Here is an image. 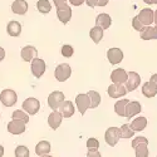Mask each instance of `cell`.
Returning <instances> with one entry per match:
<instances>
[{
	"instance_id": "1",
	"label": "cell",
	"mask_w": 157,
	"mask_h": 157,
	"mask_svg": "<svg viewBox=\"0 0 157 157\" xmlns=\"http://www.w3.org/2000/svg\"><path fill=\"white\" fill-rule=\"evenodd\" d=\"M131 146L135 148V153L136 157H148L150 152H148V140L146 137H136L132 140Z\"/></svg>"
},
{
	"instance_id": "2",
	"label": "cell",
	"mask_w": 157,
	"mask_h": 157,
	"mask_svg": "<svg viewBox=\"0 0 157 157\" xmlns=\"http://www.w3.org/2000/svg\"><path fill=\"white\" fill-rule=\"evenodd\" d=\"M71 74H72V68H71V65L67 64V63L59 64L58 67L56 68V71H54L56 79L58 82H65L71 77Z\"/></svg>"
},
{
	"instance_id": "3",
	"label": "cell",
	"mask_w": 157,
	"mask_h": 157,
	"mask_svg": "<svg viewBox=\"0 0 157 157\" xmlns=\"http://www.w3.org/2000/svg\"><path fill=\"white\" fill-rule=\"evenodd\" d=\"M18 101V96L15 90L13 89H4L0 93V102H2L5 107H13Z\"/></svg>"
},
{
	"instance_id": "4",
	"label": "cell",
	"mask_w": 157,
	"mask_h": 157,
	"mask_svg": "<svg viewBox=\"0 0 157 157\" xmlns=\"http://www.w3.org/2000/svg\"><path fill=\"white\" fill-rule=\"evenodd\" d=\"M23 109L27 112L29 116L36 114L39 112V109H40V102H39L36 98H34V97L27 98L23 102Z\"/></svg>"
},
{
	"instance_id": "5",
	"label": "cell",
	"mask_w": 157,
	"mask_h": 157,
	"mask_svg": "<svg viewBox=\"0 0 157 157\" xmlns=\"http://www.w3.org/2000/svg\"><path fill=\"white\" fill-rule=\"evenodd\" d=\"M120 137H121V131L118 127H109L106 131V133H104V140H106L107 145H109L112 147L117 145Z\"/></svg>"
},
{
	"instance_id": "6",
	"label": "cell",
	"mask_w": 157,
	"mask_h": 157,
	"mask_svg": "<svg viewBox=\"0 0 157 157\" xmlns=\"http://www.w3.org/2000/svg\"><path fill=\"white\" fill-rule=\"evenodd\" d=\"M75 106L79 111V113L82 116H84V113L87 112L88 108H90V98L88 94L84 93H79L75 97Z\"/></svg>"
},
{
	"instance_id": "7",
	"label": "cell",
	"mask_w": 157,
	"mask_h": 157,
	"mask_svg": "<svg viewBox=\"0 0 157 157\" xmlns=\"http://www.w3.org/2000/svg\"><path fill=\"white\" fill-rule=\"evenodd\" d=\"M64 101H65L64 99V93L59 92V90H54V92H52L48 97V106L53 111H57Z\"/></svg>"
},
{
	"instance_id": "8",
	"label": "cell",
	"mask_w": 157,
	"mask_h": 157,
	"mask_svg": "<svg viewBox=\"0 0 157 157\" xmlns=\"http://www.w3.org/2000/svg\"><path fill=\"white\" fill-rule=\"evenodd\" d=\"M57 17L59 19V21H62L63 24H68L69 20L72 19V9L71 6L65 3L60 6H57Z\"/></svg>"
},
{
	"instance_id": "9",
	"label": "cell",
	"mask_w": 157,
	"mask_h": 157,
	"mask_svg": "<svg viewBox=\"0 0 157 157\" xmlns=\"http://www.w3.org/2000/svg\"><path fill=\"white\" fill-rule=\"evenodd\" d=\"M25 124L27 123L20 121V120H13L6 124L8 132L11 133V135H21V133L25 132V128H27Z\"/></svg>"
},
{
	"instance_id": "10",
	"label": "cell",
	"mask_w": 157,
	"mask_h": 157,
	"mask_svg": "<svg viewBox=\"0 0 157 157\" xmlns=\"http://www.w3.org/2000/svg\"><path fill=\"white\" fill-rule=\"evenodd\" d=\"M45 69H47V65H45V62L43 59L36 57L32 60V73L34 77L40 78L45 73Z\"/></svg>"
},
{
	"instance_id": "11",
	"label": "cell",
	"mask_w": 157,
	"mask_h": 157,
	"mask_svg": "<svg viewBox=\"0 0 157 157\" xmlns=\"http://www.w3.org/2000/svg\"><path fill=\"white\" fill-rule=\"evenodd\" d=\"M137 17L145 27H150V25H152V23H155V11L150 8L142 9Z\"/></svg>"
},
{
	"instance_id": "12",
	"label": "cell",
	"mask_w": 157,
	"mask_h": 157,
	"mask_svg": "<svg viewBox=\"0 0 157 157\" xmlns=\"http://www.w3.org/2000/svg\"><path fill=\"white\" fill-rule=\"evenodd\" d=\"M107 59L112 65L120 64L123 60V52L120 48H111L107 50Z\"/></svg>"
},
{
	"instance_id": "13",
	"label": "cell",
	"mask_w": 157,
	"mask_h": 157,
	"mask_svg": "<svg viewBox=\"0 0 157 157\" xmlns=\"http://www.w3.org/2000/svg\"><path fill=\"white\" fill-rule=\"evenodd\" d=\"M141 83V77L138 73L136 72H129L128 73V79L126 82V88L128 92H133V90H136L138 88Z\"/></svg>"
},
{
	"instance_id": "14",
	"label": "cell",
	"mask_w": 157,
	"mask_h": 157,
	"mask_svg": "<svg viewBox=\"0 0 157 157\" xmlns=\"http://www.w3.org/2000/svg\"><path fill=\"white\" fill-rule=\"evenodd\" d=\"M127 79H128V73L122 68L114 69L111 73V81L114 84H123V83L127 82Z\"/></svg>"
},
{
	"instance_id": "15",
	"label": "cell",
	"mask_w": 157,
	"mask_h": 157,
	"mask_svg": "<svg viewBox=\"0 0 157 157\" xmlns=\"http://www.w3.org/2000/svg\"><path fill=\"white\" fill-rule=\"evenodd\" d=\"M127 92H128V90H127V88L124 86H122V84H114V83L112 86H109L108 89H107L108 96L112 97V98L123 97V96H126Z\"/></svg>"
},
{
	"instance_id": "16",
	"label": "cell",
	"mask_w": 157,
	"mask_h": 157,
	"mask_svg": "<svg viewBox=\"0 0 157 157\" xmlns=\"http://www.w3.org/2000/svg\"><path fill=\"white\" fill-rule=\"evenodd\" d=\"M20 56H21V59L24 62H32L38 56V49L33 45H27L21 49Z\"/></svg>"
},
{
	"instance_id": "17",
	"label": "cell",
	"mask_w": 157,
	"mask_h": 157,
	"mask_svg": "<svg viewBox=\"0 0 157 157\" xmlns=\"http://www.w3.org/2000/svg\"><path fill=\"white\" fill-rule=\"evenodd\" d=\"M62 120H63L62 112H59L58 109H57V111H53V112L49 114V117H48V124L50 126L52 129L56 131V129L59 128V126H60V123H62Z\"/></svg>"
},
{
	"instance_id": "18",
	"label": "cell",
	"mask_w": 157,
	"mask_h": 157,
	"mask_svg": "<svg viewBox=\"0 0 157 157\" xmlns=\"http://www.w3.org/2000/svg\"><path fill=\"white\" fill-rule=\"evenodd\" d=\"M11 11L17 15H24L28 11V3L25 0H15L11 4Z\"/></svg>"
},
{
	"instance_id": "19",
	"label": "cell",
	"mask_w": 157,
	"mask_h": 157,
	"mask_svg": "<svg viewBox=\"0 0 157 157\" xmlns=\"http://www.w3.org/2000/svg\"><path fill=\"white\" fill-rule=\"evenodd\" d=\"M142 111L141 103L137 101H132L127 104V109H126V117L127 118H132L133 116H137Z\"/></svg>"
},
{
	"instance_id": "20",
	"label": "cell",
	"mask_w": 157,
	"mask_h": 157,
	"mask_svg": "<svg viewBox=\"0 0 157 157\" xmlns=\"http://www.w3.org/2000/svg\"><path fill=\"white\" fill-rule=\"evenodd\" d=\"M58 111L62 112L63 117H65V118H71V117L74 114V106L71 101H64L59 106Z\"/></svg>"
},
{
	"instance_id": "21",
	"label": "cell",
	"mask_w": 157,
	"mask_h": 157,
	"mask_svg": "<svg viewBox=\"0 0 157 157\" xmlns=\"http://www.w3.org/2000/svg\"><path fill=\"white\" fill-rule=\"evenodd\" d=\"M142 93H143V96L147 97V98L156 97L157 96V86L153 82H151V81L146 82L145 84L142 86Z\"/></svg>"
},
{
	"instance_id": "22",
	"label": "cell",
	"mask_w": 157,
	"mask_h": 157,
	"mask_svg": "<svg viewBox=\"0 0 157 157\" xmlns=\"http://www.w3.org/2000/svg\"><path fill=\"white\" fill-rule=\"evenodd\" d=\"M111 24H112V18L108 14H106V13L97 15V18H96V25H98V27H101L103 29H109Z\"/></svg>"
},
{
	"instance_id": "23",
	"label": "cell",
	"mask_w": 157,
	"mask_h": 157,
	"mask_svg": "<svg viewBox=\"0 0 157 157\" xmlns=\"http://www.w3.org/2000/svg\"><path fill=\"white\" fill-rule=\"evenodd\" d=\"M6 32L10 36H19L21 33V24L15 20L9 21L6 25Z\"/></svg>"
},
{
	"instance_id": "24",
	"label": "cell",
	"mask_w": 157,
	"mask_h": 157,
	"mask_svg": "<svg viewBox=\"0 0 157 157\" xmlns=\"http://www.w3.org/2000/svg\"><path fill=\"white\" fill-rule=\"evenodd\" d=\"M147 126V118L146 117H137V118H135L132 122H131V127H132V129L135 131V132H140V131H143L146 128Z\"/></svg>"
},
{
	"instance_id": "25",
	"label": "cell",
	"mask_w": 157,
	"mask_h": 157,
	"mask_svg": "<svg viewBox=\"0 0 157 157\" xmlns=\"http://www.w3.org/2000/svg\"><path fill=\"white\" fill-rule=\"evenodd\" d=\"M141 38L143 39V40L157 39V25L156 27H146L145 30L141 32Z\"/></svg>"
},
{
	"instance_id": "26",
	"label": "cell",
	"mask_w": 157,
	"mask_h": 157,
	"mask_svg": "<svg viewBox=\"0 0 157 157\" xmlns=\"http://www.w3.org/2000/svg\"><path fill=\"white\" fill-rule=\"evenodd\" d=\"M50 143L48 141H40L36 143L35 146V153L38 156H44V155H48L50 152Z\"/></svg>"
},
{
	"instance_id": "27",
	"label": "cell",
	"mask_w": 157,
	"mask_h": 157,
	"mask_svg": "<svg viewBox=\"0 0 157 157\" xmlns=\"http://www.w3.org/2000/svg\"><path fill=\"white\" fill-rule=\"evenodd\" d=\"M103 28H101V27H98V25H96V27H93L92 29H90V32H89V36H90V39L96 43V44H98L102 39H103Z\"/></svg>"
},
{
	"instance_id": "28",
	"label": "cell",
	"mask_w": 157,
	"mask_h": 157,
	"mask_svg": "<svg viewBox=\"0 0 157 157\" xmlns=\"http://www.w3.org/2000/svg\"><path fill=\"white\" fill-rule=\"evenodd\" d=\"M128 103H129V101L126 99V98H123V99H121L118 102H116V104H114V112L118 116H121V117H126V109H127V104Z\"/></svg>"
},
{
	"instance_id": "29",
	"label": "cell",
	"mask_w": 157,
	"mask_h": 157,
	"mask_svg": "<svg viewBox=\"0 0 157 157\" xmlns=\"http://www.w3.org/2000/svg\"><path fill=\"white\" fill-rule=\"evenodd\" d=\"M87 94L90 98V108H97L101 103V94L96 90H89Z\"/></svg>"
},
{
	"instance_id": "30",
	"label": "cell",
	"mask_w": 157,
	"mask_h": 157,
	"mask_svg": "<svg viewBox=\"0 0 157 157\" xmlns=\"http://www.w3.org/2000/svg\"><path fill=\"white\" fill-rule=\"evenodd\" d=\"M36 9L40 11L42 14H48V13L52 10V5L49 3V0H38Z\"/></svg>"
},
{
	"instance_id": "31",
	"label": "cell",
	"mask_w": 157,
	"mask_h": 157,
	"mask_svg": "<svg viewBox=\"0 0 157 157\" xmlns=\"http://www.w3.org/2000/svg\"><path fill=\"white\" fill-rule=\"evenodd\" d=\"M11 118L13 120H20V121H23V122H25V123H28L29 122V114L25 112L24 109L23 111H14L13 112V114H11Z\"/></svg>"
},
{
	"instance_id": "32",
	"label": "cell",
	"mask_w": 157,
	"mask_h": 157,
	"mask_svg": "<svg viewBox=\"0 0 157 157\" xmlns=\"http://www.w3.org/2000/svg\"><path fill=\"white\" fill-rule=\"evenodd\" d=\"M121 137L122 138H131L135 136V131L132 129V127H131V124H123L121 128Z\"/></svg>"
},
{
	"instance_id": "33",
	"label": "cell",
	"mask_w": 157,
	"mask_h": 157,
	"mask_svg": "<svg viewBox=\"0 0 157 157\" xmlns=\"http://www.w3.org/2000/svg\"><path fill=\"white\" fill-rule=\"evenodd\" d=\"M14 153H15V157H29L30 156L29 148L27 146H18Z\"/></svg>"
},
{
	"instance_id": "34",
	"label": "cell",
	"mask_w": 157,
	"mask_h": 157,
	"mask_svg": "<svg viewBox=\"0 0 157 157\" xmlns=\"http://www.w3.org/2000/svg\"><path fill=\"white\" fill-rule=\"evenodd\" d=\"M73 53H74V49H73L72 45H69V44H64V45L62 47V56H63V57H65V58H71V57L73 56Z\"/></svg>"
},
{
	"instance_id": "35",
	"label": "cell",
	"mask_w": 157,
	"mask_h": 157,
	"mask_svg": "<svg viewBox=\"0 0 157 157\" xmlns=\"http://www.w3.org/2000/svg\"><path fill=\"white\" fill-rule=\"evenodd\" d=\"M132 25H133V29L137 30V32H140V33L143 32V30H145V28H146L145 25L142 24V21L138 19V17H135V18H133V20H132Z\"/></svg>"
},
{
	"instance_id": "36",
	"label": "cell",
	"mask_w": 157,
	"mask_h": 157,
	"mask_svg": "<svg viewBox=\"0 0 157 157\" xmlns=\"http://www.w3.org/2000/svg\"><path fill=\"white\" fill-rule=\"evenodd\" d=\"M87 147H88V150H94V151H97V150L99 148V142H98V140H97V138H88V141H87Z\"/></svg>"
},
{
	"instance_id": "37",
	"label": "cell",
	"mask_w": 157,
	"mask_h": 157,
	"mask_svg": "<svg viewBox=\"0 0 157 157\" xmlns=\"http://www.w3.org/2000/svg\"><path fill=\"white\" fill-rule=\"evenodd\" d=\"M86 157H102V155L98 152V150H97V151H94V150H88V153H87Z\"/></svg>"
},
{
	"instance_id": "38",
	"label": "cell",
	"mask_w": 157,
	"mask_h": 157,
	"mask_svg": "<svg viewBox=\"0 0 157 157\" xmlns=\"http://www.w3.org/2000/svg\"><path fill=\"white\" fill-rule=\"evenodd\" d=\"M84 2H86V0H69V3H71L72 5H74V6H79V5H82Z\"/></svg>"
},
{
	"instance_id": "39",
	"label": "cell",
	"mask_w": 157,
	"mask_h": 157,
	"mask_svg": "<svg viewBox=\"0 0 157 157\" xmlns=\"http://www.w3.org/2000/svg\"><path fill=\"white\" fill-rule=\"evenodd\" d=\"M86 3H87L88 6L94 8V6H97V4H98V0H86Z\"/></svg>"
},
{
	"instance_id": "40",
	"label": "cell",
	"mask_w": 157,
	"mask_h": 157,
	"mask_svg": "<svg viewBox=\"0 0 157 157\" xmlns=\"http://www.w3.org/2000/svg\"><path fill=\"white\" fill-rule=\"evenodd\" d=\"M53 3H54L56 6H60V5L67 3V0H53Z\"/></svg>"
},
{
	"instance_id": "41",
	"label": "cell",
	"mask_w": 157,
	"mask_h": 157,
	"mask_svg": "<svg viewBox=\"0 0 157 157\" xmlns=\"http://www.w3.org/2000/svg\"><path fill=\"white\" fill-rule=\"evenodd\" d=\"M108 2H109V0H98L97 6H106L108 4Z\"/></svg>"
},
{
	"instance_id": "42",
	"label": "cell",
	"mask_w": 157,
	"mask_h": 157,
	"mask_svg": "<svg viewBox=\"0 0 157 157\" xmlns=\"http://www.w3.org/2000/svg\"><path fill=\"white\" fill-rule=\"evenodd\" d=\"M4 58H5V50H4V48L0 47V62H3Z\"/></svg>"
},
{
	"instance_id": "43",
	"label": "cell",
	"mask_w": 157,
	"mask_h": 157,
	"mask_svg": "<svg viewBox=\"0 0 157 157\" xmlns=\"http://www.w3.org/2000/svg\"><path fill=\"white\" fill-rule=\"evenodd\" d=\"M150 81H151V82H153V83L157 86V73H156V74H153V75L151 77V79H150Z\"/></svg>"
},
{
	"instance_id": "44",
	"label": "cell",
	"mask_w": 157,
	"mask_h": 157,
	"mask_svg": "<svg viewBox=\"0 0 157 157\" xmlns=\"http://www.w3.org/2000/svg\"><path fill=\"white\" fill-rule=\"evenodd\" d=\"M4 156V147L0 145V157H3Z\"/></svg>"
},
{
	"instance_id": "45",
	"label": "cell",
	"mask_w": 157,
	"mask_h": 157,
	"mask_svg": "<svg viewBox=\"0 0 157 157\" xmlns=\"http://www.w3.org/2000/svg\"><path fill=\"white\" fill-rule=\"evenodd\" d=\"M155 24L157 25V10L155 11Z\"/></svg>"
},
{
	"instance_id": "46",
	"label": "cell",
	"mask_w": 157,
	"mask_h": 157,
	"mask_svg": "<svg viewBox=\"0 0 157 157\" xmlns=\"http://www.w3.org/2000/svg\"><path fill=\"white\" fill-rule=\"evenodd\" d=\"M143 2H145L147 5H151V0H143Z\"/></svg>"
},
{
	"instance_id": "47",
	"label": "cell",
	"mask_w": 157,
	"mask_h": 157,
	"mask_svg": "<svg viewBox=\"0 0 157 157\" xmlns=\"http://www.w3.org/2000/svg\"><path fill=\"white\" fill-rule=\"evenodd\" d=\"M151 4H157V0H151Z\"/></svg>"
},
{
	"instance_id": "48",
	"label": "cell",
	"mask_w": 157,
	"mask_h": 157,
	"mask_svg": "<svg viewBox=\"0 0 157 157\" xmlns=\"http://www.w3.org/2000/svg\"><path fill=\"white\" fill-rule=\"evenodd\" d=\"M42 157H52V156H48V155H44V156H42Z\"/></svg>"
}]
</instances>
